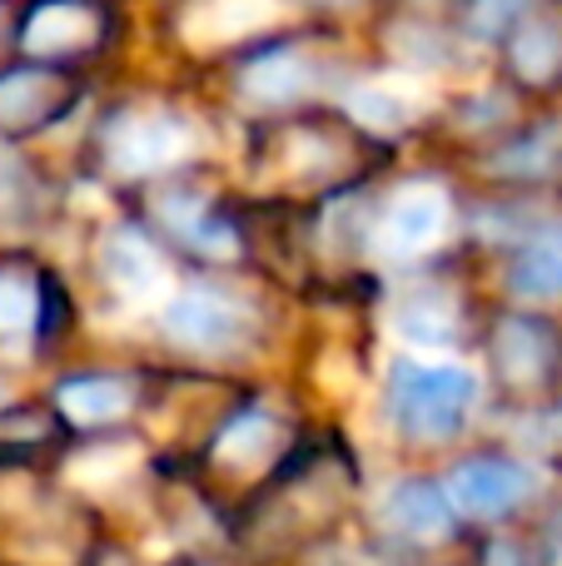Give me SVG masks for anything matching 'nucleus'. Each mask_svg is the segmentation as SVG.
I'll list each match as a JSON object with an SVG mask.
<instances>
[{
	"label": "nucleus",
	"instance_id": "nucleus-18",
	"mask_svg": "<svg viewBox=\"0 0 562 566\" xmlns=\"http://www.w3.org/2000/svg\"><path fill=\"white\" fill-rule=\"evenodd\" d=\"M533 6H538V0H473V10H468V25H473V35L498 40V35H508V30L523 25Z\"/></svg>",
	"mask_w": 562,
	"mask_h": 566
},
{
	"label": "nucleus",
	"instance_id": "nucleus-7",
	"mask_svg": "<svg viewBox=\"0 0 562 566\" xmlns=\"http://www.w3.org/2000/svg\"><path fill=\"white\" fill-rule=\"evenodd\" d=\"M95 30H100V20L85 0H40V6L30 10L25 30H20V40H25L35 55H70V50L90 45Z\"/></svg>",
	"mask_w": 562,
	"mask_h": 566
},
{
	"label": "nucleus",
	"instance_id": "nucleus-19",
	"mask_svg": "<svg viewBox=\"0 0 562 566\" xmlns=\"http://www.w3.org/2000/svg\"><path fill=\"white\" fill-rule=\"evenodd\" d=\"M40 308V289L15 274H0V338H10V333H20L30 318H35Z\"/></svg>",
	"mask_w": 562,
	"mask_h": 566
},
{
	"label": "nucleus",
	"instance_id": "nucleus-21",
	"mask_svg": "<svg viewBox=\"0 0 562 566\" xmlns=\"http://www.w3.org/2000/svg\"><path fill=\"white\" fill-rule=\"evenodd\" d=\"M513 159H498V169L503 175H543L548 165H553V155H548V145L543 139H523L518 149H508Z\"/></svg>",
	"mask_w": 562,
	"mask_h": 566
},
{
	"label": "nucleus",
	"instance_id": "nucleus-3",
	"mask_svg": "<svg viewBox=\"0 0 562 566\" xmlns=\"http://www.w3.org/2000/svg\"><path fill=\"white\" fill-rule=\"evenodd\" d=\"M159 328H165L175 343L199 348V353L235 348L239 333H244V308H239V303H229L225 293H215V289H189V293H179V298L165 308Z\"/></svg>",
	"mask_w": 562,
	"mask_h": 566
},
{
	"label": "nucleus",
	"instance_id": "nucleus-1",
	"mask_svg": "<svg viewBox=\"0 0 562 566\" xmlns=\"http://www.w3.org/2000/svg\"><path fill=\"white\" fill-rule=\"evenodd\" d=\"M473 378L454 363H398L388 378V418L414 442H444L468 422Z\"/></svg>",
	"mask_w": 562,
	"mask_h": 566
},
{
	"label": "nucleus",
	"instance_id": "nucleus-8",
	"mask_svg": "<svg viewBox=\"0 0 562 566\" xmlns=\"http://www.w3.org/2000/svg\"><path fill=\"white\" fill-rule=\"evenodd\" d=\"M55 402L70 422H80V428H100V422L125 418L129 402H135V388H129L125 378H115V373H80V378L60 382Z\"/></svg>",
	"mask_w": 562,
	"mask_h": 566
},
{
	"label": "nucleus",
	"instance_id": "nucleus-11",
	"mask_svg": "<svg viewBox=\"0 0 562 566\" xmlns=\"http://www.w3.org/2000/svg\"><path fill=\"white\" fill-rule=\"evenodd\" d=\"M513 293L523 298H562V224L538 229L513 259Z\"/></svg>",
	"mask_w": 562,
	"mask_h": 566
},
{
	"label": "nucleus",
	"instance_id": "nucleus-10",
	"mask_svg": "<svg viewBox=\"0 0 562 566\" xmlns=\"http://www.w3.org/2000/svg\"><path fill=\"white\" fill-rule=\"evenodd\" d=\"M309 85V65L294 45H279V50H264L259 60H249L239 70V90H244L254 105H289L294 95H304Z\"/></svg>",
	"mask_w": 562,
	"mask_h": 566
},
{
	"label": "nucleus",
	"instance_id": "nucleus-14",
	"mask_svg": "<svg viewBox=\"0 0 562 566\" xmlns=\"http://www.w3.org/2000/svg\"><path fill=\"white\" fill-rule=\"evenodd\" d=\"M105 274H110V283H115L119 293H129V298H145V293L159 283L155 249H149L139 234L119 229V234H110V244H105Z\"/></svg>",
	"mask_w": 562,
	"mask_h": 566
},
{
	"label": "nucleus",
	"instance_id": "nucleus-2",
	"mask_svg": "<svg viewBox=\"0 0 562 566\" xmlns=\"http://www.w3.org/2000/svg\"><path fill=\"white\" fill-rule=\"evenodd\" d=\"M454 507L464 517H478V522H493V517H508L513 507H523L533 497L538 478L528 462L518 458H503V452H483V458H468L454 468V478L444 482Z\"/></svg>",
	"mask_w": 562,
	"mask_h": 566
},
{
	"label": "nucleus",
	"instance_id": "nucleus-20",
	"mask_svg": "<svg viewBox=\"0 0 562 566\" xmlns=\"http://www.w3.org/2000/svg\"><path fill=\"white\" fill-rule=\"evenodd\" d=\"M348 109H354L358 125L378 129V135H388V129H404V105H398L394 95H378V90H354L348 95Z\"/></svg>",
	"mask_w": 562,
	"mask_h": 566
},
{
	"label": "nucleus",
	"instance_id": "nucleus-17",
	"mask_svg": "<svg viewBox=\"0 0 562 566\" xmlns=\"http://www.w3.org/2000/svg\"><path fill=\"white\" fill-rule=\"evenodd\" d=\"M269 438H274V422H269L264 412H239V418L229 422L225 432H219L215 452H225V458L249 462L254 452H264V448H269Z\"/></svg>",
	"mask_w": 562,
	"mask_h": 566
},
{
	"label": "nucleus",
	"instance_id": "nucleus-9",
	"mask_svg": "<svg viewBox=\"0 0 562 566\" xmlns=\"http://www.w3.org/2000/svg\"><path fill=\"white\" fill-rule=\"evenodd\" d=\"M493 353L508 382H543L548 368H553V333L538 318H508L498 328Z\"/></svg>",
	"mask_w": 562,
	"mask_h": 566
},
{
	"label": "nucleus",
	"instance_id": "nucleus-4",
	"mask_svg": "<svg viewBox=\"0 0 562 566\" xmlns=\"http://www.w3.org/2000/svg\"><path fill=\"white\" fill-rule=\"evenodd\" d=\"M185 149V125L159 109H139V115H119L110 125V165L119 175H149V169L169 165Z\"/></svg>",
	"mask_w": 562,
	"mask_h": 566
},
{
	"label": "nucleus",
	"instance_id": "nucleus-12",
	"mask_svg": "<svg viewBox=\"0 0 562 566\" xmlns=\"http://www.w3.org/2000/svg\"><path fill=\"white\" fill-rule=\"evenodd\" d=\"M60 105V80L45 70H10L0 75V125H40Z\"/></svg>",
	"mask_w": 562,
	"mask_h": 566
},
{
	"label": "nucleus",
	"instance_id": "nucleus-13",
	"mask_svg": "<svg viewBox=\"0 0 562 566\" xmlns=\"http://www.w3.org/2000/svg\"><path fill=\"white\" fill-rule=\"evenodd\" d=\"M165 224L175 229L189 249H199V254H209V259H225V254H235V249H239L235 224H229V219H219V214H209V209H199L195 199H189V205H185V199H169V205H165Z\"/></svg>",
	"mask_w": 562,
	"mask_h": 566
},
{
	"label": "nucleus",
	"instance_id": "nucleus-6",
	"mask_svg": "<svg viewBox=\"0 0 562 566\" xmlns=\"http://www.w3.org/2000/svg\"><path fill=\"white\" fill-rule=\"evenodd\" d=\"M384 512H388V522H394L404 537H414V542L448 537V532H454V517H458L448 488H438V482H428V478L398 482V488L388 492V507Z\"/></svg>",
	"mask_w": 562,
	"mask_h": 566
},
{
	"label": "nucleus",
	"instance_id": "nucleus-5",
	"mask_svg": "<svg viewBox=\"0 0 562 566\" xmlns=\"http://www.w3.org/2000/svg\"><path fill=\"white\" fill-rule=\"evenodd\" d=\"M438 229H444V195L438 189H404L378 224V249L388 259L424 254L438 239Z\"/></svg>",
	"mask_w": 562,
	"mask_h": 566
},
{
	"label": "nucleus",
	"instance_id": "nucleus-16",
	"mask_svg": "<svg viewBox=\"0 0 562 566\" xmlns=\"http://www.w3.org/2000/svg\"><path fill=\"white\" fill-rule=\"evenodd\" d=\"M398 328H404L414 343H454L458 308H454L448 293L424 289V293H414V298H404V308H398Z\"/></svg>",
	"mask_w": 562,
	"mask_h": 566
},
{
	"label": "nucleus",
	"instance_id": "nucleus-22",
	"mask_svg": "<svg viewBox=\"0 0 562 566\" xmlns=\"http://www.w3.org/2000/svg\"><path fill=\"white\" fill-rule=\"evenodd\" d=\"M553 552H558V557H562V512H558V517H553Z\"/></svg>",
	"mask_w": 562,
	"mask_h": 566
},
{
	"label": "nucleus",
	"instance_id": "nucleus-15",
	"mask_svg": "<svg viewBox=\"0 0 562 566\" xmlns=\"http://www.w3.org/2000/svg\"><path fill=\"white\" fill-rule=\"evenodd\" d=\"M562 65V25L558 20H523L513 35V70L533 85L553 80Z\"/></svg>",
	"mask_w": 562,
	"mask_h": 566
}]
</instances>
